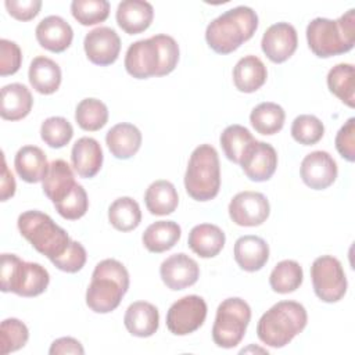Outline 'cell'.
Wrapping results in <instances>:
<instances>
[{"label": "cell", "mask_w": 355, "mask_h": 355, "mask_svg": "<svg viewBox=\"0 0 355 355\" xmlns=\"http://www.w3.org/2000/svg\"><path fill=\"white\" fill-rule=\"evenodd\" d=\"M22 62V53L15 42L0 40V75L7 76L15 73Z\"/></svg>", "instance_id": "cell-44"}, {"label": "cell", "mask_w": 355, "mask_h": 355, "mask_svg": "<svg viewBox=\"0 0 355 355\" xmlns=\"http://www.w3.org/2000/svg\"><path fill=\"white\" fill-rule=\"evenodd\" d=\"M0 280L3 293L36 297L47 288L50 275L40 263L22 261L15 254H1Z\"/></svg>", "instance_id": "cell-8"}, {"label": "cell", "mask_w": 355, "mask_h": 355, "mask_svg": "<svg viewBox=\"0 0 355 355\" xmlns=\"http://www.w3.org/2000/svg\"><path fill=\"white\" fill-rule=\"evenodd\" d=\"M306 40L312 53L320 58L344 54L355 42V10L349 8L338 19L315 18L306 26Z\"/></svg>", "instance_id": "cell-4"}, {"label": "cell", "mask_w": 355, "mask_h": 355, "mask_svg": "<svg viewBox=\"0 0 355 355\" xmlns=\"http://www.w3.org/2000/svg\"><path fill=\"white\" fill-rule=\"evenodd\" d=\"M241 169L252 182L269 180L277 166V153L269 143L254 140L245 150L241 161Z\"/></svg>", "instance_id": "cell-14"}, {"label": "cell", "mask_w": 355, "mask_h": 355, "mask_svg": "<svg viewBox=\"0 0 355 355\" xmlns=\"http://www.w3.org/2000/svg\"><path fill=\"white\" fill-rule=\"evenodd\" d=\"M184 187L197 201H209L218 196L220 166L218 153L211 144H200L191 153L184 173Z\"/></svg>", "instance_id": "cell-7"}, {"label": "cell", "mask_w": 355, "mask_h": 355, "mask_svg": "<svg viewBox=\"0 0 355 355\" xmlns=\"http://www.w3.org/2000/svg\"><path fill=\"white\" fill-rule=\"evenodd\" d=\"M234 261L245 272H257L263 268L269 259V245L254 234L241 236L234 243Z\"/></svg>", "instance_id": "cell-21"}, {"label": "cell", "mask_w": 355, "mask_h": 355, "mask_svg": "<svg viewBox=\"0 0 355 355\" xmlns=\"http://www.w3.org/2000/svg\"><path fill=\"white\" fill-rule=\"evenodd\" d=\"M154 8L144 0H123L116 8V24L128 35L144 32L153 22Z\"/></svg>", "instance_id": "cell-19"}, {"label": "cell", "mask_w": 355, "mask_h": 355, "mask_svg": "<svg viewBox=\"0 0 355 355\" xmlns=\"http://www.w3.org/2000/svg\"><path fill=\"white\" fill-rule=\"evenodd\" d=\"M17 225L22 237L50 261L61 257L72 241L68 233L47 214L36 209L22 212L18 216Z\"/></svg>", "instance_id": "cell-6"}, {"label": "cell", "mask_w": 355, "mask_h": 355, "mask_svg": "<svg viewBox=\"0 0 355 355\" xmlns=\"http://www.w3.org/2000/svg\"><path fill=\"white\" fill-rule=\"evenodd\" d=\"M14 165L22 180L28 183H39L46 178L50 164L40 147L24 146L17 151Z\"/></svg>", "instance_id": "cell-25"}, {"label": "cell", "mask_w": 355, "mask_h": 355, "mask_svg": "<svg viewBox=\"0 0 355 355\" xmlns=\"http://www.w3.org/2000/svg\"><path fill=\"white\" fill-rule=\"evenodd\" d=\"M123 324L135 337H150L158 330V309L147 301H136L128 306L123 316Z\"/></svg>", "instance_id": "cell-22"}, {"label": "cell", "mask_w": 355, "mask_h": 355, "mask_svg": "<svg viewBox=\"0 0 355 355\" xmlns=\"http://www.w3.org/2000/svg\"><path fill=\"white\" fill-rule=\"evenodd\" d=\"M105 143L115 158L129 159L141 146V132L133 123L121 122L107 132Z\"/></svg>", "instance_id": "cell-23"}, {"label": "cell", "mask_w": 355, "mask_h": 355, "mask_svg": "<svg viewBox=\"0 0 355 355\" xmlns=\"http://www.w3.org/2000/svg\"><path fill=\"white\" fill-rule=\"evenodd\" d=\"M329 90L348 107L355 105V75L354 65L341 62L334 65L327 73Z\"/></svg>", "instance_id": "cell-32"}, {"label": "cell", "mask_w": 355, "mask_h": 355, "mask_svg": "<svg viewBox=\"0 0 355 355\" xmlns=\"http://www.w3.org/2000/svg\"><path fill=\"white\" fill-rule=\"evenodd\" d=\"M207 304L200 295H184L175 301L166 313V327L175 336H187L202 326Z\"/></svg>", "instance_id": "cell-11"}, {"label": "cell", "mask_w": 355, "mask_h": 355, "mask_svg": "<svg viewBox=\"0 0 355 355\" xmlns=\"http://www.w3.org/2000/svg\"><path fill=\"white\" fill-rule=\"evenodd\" d=\"M33 105L29 89L22 83H10L1 87L0 115L6 121H19L25 118Z\"/></svg>", "instance_id": "cell-28"}, {"label": "cell", "mask_w": 355, "mask_h": 355, "mask_svg": "<svg viewBox=\"0 0 355 355\" xmlns=\"http://www.w3.org/2000/svg\"><path fill=\"white\" fill-rule=\"evenodd\" d=\"M108 220L119 232H130L141 222V211L132 197H119L108 208Z\"/></svg>", "instance_id": "cell-34"}, {"label": "cell", "mask_w": 355, "mask_h": 355, "mask_svg": "<svg viewBox=\"0 0 355 355\" xmlns=\"http://www.w3.org/2000/svg\"><path fill=\"white\" fill-rule=\"evenodd\" d=\"M144 202L150 214L162 216L169 215L176 209L179 196L175 186L169 180H155L147 187Z\"/></svg>", "instance_id": "cell-31"}, {"label": "cell", "mask_w": 355, "mask_h": 355, "mask_svg": "<svg viewBox=\"0 0 355 355\" xmlns=\"http://www.w3.org/2000/svg\"><path fill=\"white\" fill-rule=\"evenodd\" d=\"M182 229L173 220H157L143 233V244L150 252H165L171 250L180 239Z\"/></svg>", "instance_id": "cell-30"}, {"label": "cell", "mask_w": 355, "mask_h": 355, "mask_svg": "<svg viewBox=\"0 0 355 355\" xmlns=\"http://www.w3.org/2000/svg\"><path fill=\"white\" fill-rule=\"evenodd\" d=\"M226 237L223 230L212 223L196 225L189 233V247L190 250L201 258L216 257L223 245Z\"/></svg>", "instance_id": "cell-26"}, {"label": "cell", "mask_w": 355, "mask_h": 355, "mask_svg": "<svg viewBox=\"0 0 355 355\" xmlns=\"http://www.w3.org/2000/svg\"><path fill=\"white\" fill-rule=\"evenodd\" d=\"M71 12L79 24L85 26L96 25L108 18L110 3L107 0H73Z\"/></svg>", "instance_id": "cell-38"}, {"label": "cell", "mask_w": 355, "mask_h": 355, "mask_svg": "<svg viewBox=\"0 0 355 355\" xmlns=\"http://www.w3.org/2000/svg\"><path fill=\"white\" fill-rule=\"evenodd\" d=\"M254 136L251 132L241 125H230L220 133V147L226 155V158L234 164L240 165V161L254 141Z\"/></svg>", "instance_id": "cell-36"}, {"label": "cell", "mask_w": 355, "mask_h": 355, "mask_svg": "<svg viewBox=\"0 0 355 355\" xmlns=\"http://www.w3.org/2000/svg\"><path fill=\"white\" fill-rule=\"evenodd\" d=\"M304 279L302 268L297 261L284 259L280 261L269 276V284L273 291L279 294H288L295 291Z\"/></svg>", "instance_id": "cell-35"}, {"label": "cell", "mask_w": 355, "mask_h": 355, "mask_svg": "<svg viewBox=\"0 0 355 355\" xmlns=\"http://www.w3.org/2000/svg\"><path fill=\"white\" fill-rule=\"evenodd\" d=\"M336 148L347 161L355 159V118H349L340 128L336 136Z\"/></svg>", "instance_id": "cell-45"}, {"label": "cell", "mask_w": 355, "mask_h": 355, "mask_svg": "<svg viewBox=\"0 0 355 355\" xmlns=\"http://www.w3.org/2000/svg\"><path fill=\"white\" fill-rule=\"evenodd\" d=\"M298 37L295 28L288 22H277L270 25L261 40L265 55L276 64L287 61L297 50Z\"/></svg>", "instance_id": "cell-16"}, {"label": "cell", "mask_w": 355, "mask_h": 355, "mask_svg": "<svg viewBox=\"0 0 355 355\" xmlns=\"http://www.w3.org/2000/svg\"><path fill=\"white\" fill-rule=\"evenodd\" d=\"M268 71L262 60L257 55H245L237 61L233 68V82L237 90L254 93L263 86Z\"/></svg>", "instance_id": "cell-27"}, {"label": "cell", "mask_w": 355, "mask_h": 355, "mask_svg": "<svg viewBox=\"0 0 355 355\" xmlns=\"http://www.w3.org/2000/svg\"><path fill=\"white\" fill-rule=\"evenodd\" d=\"M29 83L40 94H53L61 85V68L49 57H35L28 71Z\"/></svg>", "instance_id": "cell-29"}, {"label": "cell", "mask_w": 355, "mask_h": 355, "mask_svg": "<svg viewBox=\"0 0 355 355\" xmlns=\"http://www.w3.org/2000/svg\"><path fill=\"white\" fill-rule=\"evenodd\" d=\"M50 355H58V354H85V349L82 344L73 338V337H61L51 343V347L49 349Z\"/></svg>", "instance_id": "cell-47"}, {"label": "cell", "mask_w": 355, "mask_h": 355, "mask_svg": "<svg viewBox=\"0 0 355 355\" xmlns=\"http://www.w3.org/2000/svg\"><path fill=\"white\" fill-rule=\"evenodd\" d=\"M15 193V180L12 173L8 171L6 158L3 157V169H1V201H7Z\"/></svg>", "instance_id": "cell-48"}, {"label": "cell", "mask_w": 355, "mask_h": 355, "mask_svg": "<svg viewBox=\"0 0 355 355\" xmlns=\"http://www.w3.org/2000/svg\"><path fill=\"white\" fill-rule=\"evenodd\" d=\"M76 186L73 172L64 159H54L49 165L46 178L43 179V193L53 204L62 201Z\"/></svg>", "instance_id": "cell-24"}, {"label": "cell", "mask_w": 355, "mask_h": 355, "mask_svg": "<svg viewBox=\"0 0 355 355\" xmlns=\"http://www.w3.org/2000/svg\"><path fill=\"white\" fill-rule=\"evenodd\" d=\"M54 207H55V211L64 219L76 220V219L82 218L89 208V200H87L86 190L83 189L82 184L76 183L73 190L62 201L54 204Z\"/></svg>", "instance_id": "cell-42"}, {"label": "cell", "mask_w": 355, "mask_h": 355, "mask_svg": "<svg viewBox=\"0 0 355 355\" xmlns=\"http://www.w3.org/2000/svg\"><path fill=\"white\" fill-rule=\"evenodd\" d=\"M37 43L53 53L65 51L73 39V31L71 25L58 15H49L43 18L36 26Z\"/></svg>", "instance_id": "cell-18"}, {"label": "cell", "mask_w": 355, "mask_h": 355, "mask_svg": "<svg viewBox=\"0 0 355 355\" xmlns=\"http://www.w3.org/2000/svg\"><path fill=\"white\" fill-rule=\"evenodd\" d=\"M4 6L8 14L18 21L33 19L42 7L40 0H6Z\"/></svg>", "instance_id": "cell-46"}, {"label": "cell", "mask_w": 355, "mask_h": 355, "mask_svg": "<svg viewBox=\"0 0 355 355\" xmlns=\"http://www.w3.org/2000/svg\"><path fill=\"white\" fill-rule=\"evenodd\" d=\"M29 338L28 327L24 322L15 318H8L0 326V347L1 354H10L21 349Z\"/></svg>", "instance_id": "cell-41"}, {"label": "cell", "mask_w": 355, "mask_h": 355, "mask_svg": "<svg viewBox=\"0 0 355 355\" xmlns=\"http://www.w3.org/2000/svg\"><path fill=\"white\" fill-rule=\"evenodd\" d=\"M270 212L268 198L258 191H240L229 204V216L239 226H259Z\"/></svg>", "instance_id": "cell-12"}, {"label": "cell", "mask_w": 355, "mask_h": 355, "mask_svg": "<svg viewBox=\"0 0 355 355\" xmlns=\"http://www.w3.org/2000/svg\"><path fill=\"white\" fill-rule=\"evenodd\" d=\"M257 28V12L251 7L239 6L225 11L208 24L205 40L215 53L229 54L251 39Z\"/></svg>", "instance_id": "cell-2"}, {"label": "cell", "mask_w": 355, "mask_h": 355, "mask_svg": "<svg viewBox=\"0 0 355 355\" xmlns=\"http://www.w3.org/2000/svg\"><path fill=\"white\" fill-rule=\"evenodd\" d=\"M306 322L308 315L304 305L295 301H280L261 316L257 334L263 344L282 348L305 329Z\"/></svg>", "instance_id": "cell-5"}, {"label": "cell", "mask_w": 355, "mask_h": 355, "mask_svg": "<svg viewBox=\"0 0 355 355\" xmlns=\"http://www.w3.org/2000/svg\"><path fill=\"white\" fill-rule=\"evenodd\" d=\"M83 49L90 62L105 67L116 61L121 51V39L110 26L92 29L83 40Z\"/></svg>", "instance_id": "cell-13"}, {"label": "cell", "mask_w": 355, "mask_h": 355, "mask_svg": "<svg viewBox=\"0 0 355 355\" xmlns=\"http://www.w3.org/2000/svg\"><path fill=\"white\" fill-rule=\"evenodd\" d=\"M324 135V125L323 122L309 114L298 115L291 125V136L293 139L304 146L316 144Z\"/></svg>", "instance_id": "cell-40"}, {"label": "cell", "mask_w": 355, "mask_h": 355, "mask_svg": "<svg viewBox=\"0 0 355 355\" xmlns=\"http://www.w3.org/2000/svg\"><path fill=\"white\" fill-rule=\"evenodd\" d=\"M316 297L324 302H337L347 293V277L341 262L331 255L316 258L311 266Z\"/></svg>", "instance_id": "cell-10"}, {"label": "cell", "mask_w": 355, "mask_h": 355, "mask_svg": "<svg viewBox=\"0 0 355 355\" xmlns=\"http://www.w3.org/2000/svg\"><path fill=\"white\" fill-rule=\"evenodd\" d=\"M129 288V273L125 265L108 258L98 262L86 290V305L96 313L112 312Z\"/></svg>", "instance_id": "cell-3"}, {"label": "cell", "mask_w": 355, "mask_h": 355, "mask_svg": "<svg viewBox=\"0 0 355 355\" xmlns=\"http://www.w3.org/2000/svg\"><path fill=\"white\" fill-rule=\"evenodd\" d=\"M73 169L80 178L90 179L98 173L103 165V150L100 143L93 137H80L71 150Z\"/></svg>", "instance_id": "cell-20"}, {"label": "cell", "mask_w": 355, "mask_h": 355, "mask_svg": "<svg viewBox=\"0 0 355 355\" xmlns=\"http://www.w3.org/2000/svg\"><path fill=\"white\" fill-rule=\"evenodd\" d=\"M164 284L173 290H183L193 286L200 276L198 263L189 255L179 252L168 257L159 266Z\"/></svg>", "instance_id": "cell-17"}, {"label": "cell", "mask_w": 355, "mask_h": 355, "mask_svg": "<svg viewBox=\"0 0 355 355\" xmlns=\"http://www.w3.org/2000/svg\"><path fill=\"white\" fill-rule=\"evenodd\" d=\"M286 119V112L282 105L270 101L258 104L250 114L252 128L261 135H275L282 130Z\"/></svg>", "instance_id": "cell-33"}, {"label": "cell", "mask_w": 355, "mask_h": 355, "mask_svg": "<svg viewBox=\"0 0 355 355\" xmlns=\"http://www.w3.org/2000/svg\"><path fill=\"white\" fill-rule=\"evenodd\" d=\"M86 258H87V255H86L85 247L79 241L72 240L69 247L67 248V251L61 257L51 261V263L62 272L76 273L85 266Z\"/></svg>", "instance_id": "cell-43"}, {"label": "cell", "mask_w": 355, "mask_h": 355, "mask_svg": "<svg viewBox=\"0 0 355 355\" xmlns=\"http://www.w3.org/2000/svg\"><path fill=\"white\" fill-rule=\"evenodd\" d=\"M300 173L308 187L323 190L334 183L338 169L334 158L327 151L318 150L305 155L300 166Z\"/></svg>", "instance_id": "cell-15"}, {"label": "cell", "mask_w": 355, "mask_h": 355, "mask_svg": "<svg viewBox=\"0 0 355 355\" xmlns=\"http://www.w3.org/2000/svg\"><path fill=\"white\" fill-rule=\"evenodd\" d=\"M75 121L83 130L96 132L105 126L108 121V108L107 105L93 97L83 98L75 110Z\"/></svg>", "instance_id": "cell-37"}, {"label": "cell", "mask_w": 355, "mask_h": 355, "mask_svg": "<svg viewBox=\"0 0 355 355\" xmlns=\"http://www.w3.org/2000/svg\"><path fill=\"white\" fill-rule=\"evenodd\" d=\"M40 136L47 146L61 148L71 141L73 128L71 122L62 116H50L44 119L40 126Z\"/></svg>", "instance_id": "cell-39"}, {"label": "cell", "mask_w": 355, "mask_h": 355, "mask_svg": "<svg viewBox=\"0 0 355 355\" xmlns=\"http://www.w3.org/2000/svg\"><path fill=\"white\" fill-rule=\"evenodd\" d=\"M179 61V46L169 35H154L132 43L125 54L126 72L136 79L171 73Z\"/></svg>", "instance_id": "cell-1"}, {"label": "cell", "mask_w": 355, "mask_h": 355, "mask_svg": "<svg viewBox=\"0 0 355 355\" xmlns=\"http://www.w3.org/2000/svg\"><path fill=\"white\" fill-rule=\"evenodd\" d=\"M251 320L250 305L239 298L223 300L218 309L212 326V340L220 348H233L243 340Z\"/></svg>", "instance_id": "cell-9"}]
</instances>
